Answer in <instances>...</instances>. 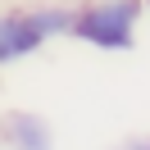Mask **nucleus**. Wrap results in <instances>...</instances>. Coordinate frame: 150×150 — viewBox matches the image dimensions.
<instances>
[{
  "label": "nucleus",
  "mask_w": 150,
  "mask_h": 150,
  "mask_svg": "<svg viewBox=\"0 0 150 150\" xmlns=\"http://www.w3.org/2000/svg\"><path fill=\"white\" fill-rule=\"evenodd\" d=\"M141 18H146V5L141 0H82L73 9V32L68 37L91 46V50L123 55V50L137 46Z\"/></svg>",
  "instance_id": "nucleus-1"
},
{
  "label": "nucleus",
  "mask_w": 150,
  "mask_h": 150,
  "mask_svg": "<svg viewBox=\"0 0 150 150\" xmlns=\"http://www.w3.org/2000/svg\"><path fill=\"white\" fill-rule=\"evenodd\" d=\"M41 46H46V37L37 32L28 5H18V9H0V68L23 64V59L37 55Z\"/></svg>",
  "instance_id": "nucleus-2"
},
{
  "label": "nucleus",
  "mask_w": 150,
  "mask_h": 150,
  "mask_svg": "<svg viewBox=\"0 0 150 150\" xmlns=\"http://www.w3.org/2000/svg\"><path fill=\"white\" fill-rule=\"evenodd\" d=\"M0 141L9 150H55V127L37 109H9L0 114Z\"/></svg>",
  "instance_id": "nucleus-3"
},
{
  "label": "nucleus",
  "mask_w": 150,
  "mask_h": 150,
  "mask_svg": "<svg viewBox=\"0 0 150 150\" xmlns=\"http://www.w3.org/2000/svg\"><path fill=\"white\" fill-rule=\"evenodd\" d=\"M73 9H77V5H28L32 23H37V32L46 41H59V37L73 32Z\"/></svg>",
  "instance_id": "nucleus-4"
},
{
  "label": "nucleus",
  "mask_w": 150,
  "mask_h": 150,
  "mask_svg": "<svg viewBox=\"0 0 150 150\" xmlns=\"http://www.w3.org/2000/svg\"><path fill=\"white\" fill-rule=\"evenodd\" d=\"M127 150H150V132H146V137H132V141H127Z\"/></svg>",
  "instance_id": "nucleus-5"
},
{
  "label": "nucleus",
  "mask_w": 150,
  "mask_h": 150,
  "mask_svg": "<svg viewBox=\"0 0 150 150\" xmlns=\"http://www.w3.org/2000/svg\"><path fill=\"white\" fill-rule=\"evenodd\" d=\"M141 5H146V14H150V0H141Z\"/></svg>",
  "instance_id": "nucleus-6"
},
{
  "label": "nucleus",
  "mask_w": 150,
  "mask_h": 150,
  "mask_svg": "<svg viewBox=\"0 0 150 150\" xmlns=\"http://www.w3.org/2000/svg\"><path fill=\"white\" fill-rule=\"evenodd\" d=\"M114 150H127V146H114Z\"/></svg>",
  "instance_id": "nucleus-7"
}]
</instances>
